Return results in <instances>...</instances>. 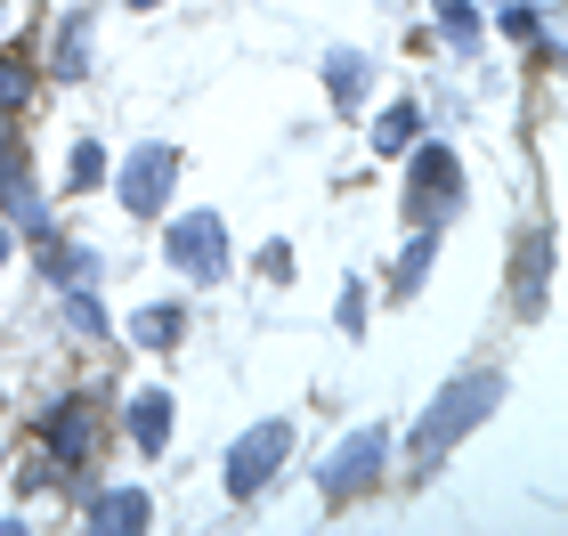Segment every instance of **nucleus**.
I'll use <instances>...</instances> for the list:
<instances>
[{
    "label": "nucleus",
    "instance_id": "nucleus-1",
    "mask_svg": "<svg viewBox=\"0 0 568 536\" xmlns=\"http://www.w3.org/2000/svg\"><path fill=\"white\" fill-rule=\"evenodd\" d=\"M496 406H504V374H463L455 391H438L430 415L415 423V439H406V447H415V472H430L455 439H471V431L496 415Z\"/></svg>",
    "mask_w": 568,
    "mask_h": 536
},
{
    "label": "nucleus",
    "instance_id": "nucleus-2",
    "mask_svg": "<svg viewBox=\"0 0 568 536\" xmlns=\"http://www.w3.org/2000/svg\"><path fill=\"white\" fill-rule=\"evenodd\" d=\"M382 464H390V431H349L342 455H325V464H317V496L342 504V496H357V488H374Z\"/></svg>",
    "mask_w": 568,
    "mask_h": 536
},
{
    "label": "nucleus",
    "instance_id": "nucleus-3",
    "mask_svg": "<svg viewBox=\"0 0 568 536\" xmlns=\"http://www.w3.org/2000/svg\"><path fill=\"white\" fill-rule=\"evenodd\" d=\"M284 447H293V431L284 423H261V431H244L236 439V455H227V496L236 504H252L276 479V464H284Z\"/></svg>",
    "mask_w": 568,
    "mask_h": 536
},
{
    "label": "nucleus",
    "instance_id": "nucleus-4",
    "mask_svg": "<svg viewBox=\"0 0 568 536\" xmlns=\"http://www.w3.org/2000/svg\"><path fill=\"white\" fill-rule=\"evenodd\" d=\"M220 220L212 212H187V220H171V261L195 276V285H220V269H227V252H220Z\"/></svg>",
    "mask_w": 568,
    "mask_h": 536
},
{
    "label": "nucleus",
    "instance_id": "nucleus-5",
    "mask_svg": "<svg viewBox=\"0 0 568 536\" xmlns=\"http://www.w3.org/2000/svg\"><path fill=\"white\" fill-rule=\"evenodd\" d=\"M171 179H179V155H171V146H139V155L122 163V203H131V212H163Z\"/></svg>",
    "mask_w": 568,
    "mask_h": 536
},
{
    "label": "nucleus",
    "instance_id": "nucleus-6",
    "mask_svg": "<svg viewBox=\"0 0 568 536\" xmlns=\"http://www.w3.org/2000/svg\"><path fill=\"white\" fill-rule=\"evenodd\" d=\"M455 155H447V146H423V155H415V220L430 227L438 220V203H447V212H455Z\"/></svg>",
    "mask_w": 568,
    "mask_h": 536
},
{
    "label": "nucleus",
    "instance_id": "nucleus-7",
    "mask_svg": "<svg viewBox=\"0 0 568 536\" xmlns=\"http://www.w3.org/2000/svg\"><path fill=\"white\" fill-rule=\"evenodd\" d=\"M98 423H106V415H98V398H65L58 415H49V439H58L65 464H82V455L98 447Z\"/></svg>",
    "mask_w": 568,
    "mask_h": 536
},
{
    "label": "nucleus",
    "instance_id": "nucleus-8",
    "mask_svg": "<svg viewBox=\"0 0 568 536\" xmlns=\"http://www.w3.org/2000/svg\"><path fill=\"white\" fill-rule=\"evenodd\" d=\"M122 431H131L139 455H163V439H171V391H139L131 406H122Z\"/></svg>",
    "mask_w": 568,
    "mask_h": 536
},
{
    "label": "nucleus",
    "instance_id": "nucleus-9",
    "mask_svg": "<svg viewBox=\"0 0 568 536\" xmlns=\"http://www.w3.org/2000/svg\"><path fill=\"white\" fill-rule=\"evenodd\" d=\"M0 203H9L17 227H41V195H33V171H24L17 146H0Z\"/></svg>",
    "mask_w": 568,
    "mask_h": 536
},
{
    "label": "nucleus",
    "instance_id": "nucleus-10",
    "mask_svg": "<svg viewBox=\"0 0 568 536\" xmlns=\"http://www.w3.org/2000/svg\"><path fill=\"white\" fill-rule=\"evenodd\" d=\"M90 528H106V536L114 528H146V496L139 488H106V496L90 504Z\"/></svg>",
    "mask_w": 568,
    "mask_h": 536
},
{
    "label": "nucleus",
    "instance_id": "nucleus-11",
    "mask_svg": "<svg viewBox=\"0 0 568 536\" xmlns=\"http://www.w3.org/2000/svg\"><path fill=\"white\" fill-rule=\"evenodd\" d=\"M325 82H333V107H357V98H366V58L333 49V58H325Z\"/></svg>",
    "mask_w": 568,
    "mask_h": 536
},
{
    "label": "nucleus",
    "instance_id": "nucleus-12",
    "mask_svg": "<svg viewBox=\"0 0 568 536\" xmlns=\"http://www.w3.org/2000/svg\"><path fill=\"white\" fill-rule=\"evenodd\" d=\"M415 131H423V114H415V107H390V114L374 122V146H382V155H406V146H415Z\"/></svg>",
    "mask_w": 568,
    "mask_h": 536
},
{
    "label": "nucleus",
    "instance_id": "nucleus-13",
    "mask_svg": "<svg viewBox=\"0 0 568 536\" xmlns=\"http://www.w3.org/2000/svg\"><path fill=\"white\" fill-rule=\"evenodd\" d=\"M131 334H139L146 350H171V342H179V310H171V301H154V310H139Z\"/></svg>",
    "mask_w": 568,
    "mask_h": 536
},
{
    "label": "nucleus",
    "instance_id": "nucleus-14",
    "mask_svg": "<svg viewBox=\"0 0 568 536\" xmlns=\"http://www.w3.org/2000/svg\"><path fill=\"white\" fill-rule=\"evenodd\" d=\"M430 252H438V244H430V227H423V236H415V244H406V261H398V276H390V293H415V285H423V269H430Z\"/></svg>",
    "mask_w": 568,
    "mask_h": 536
},
{
    "label": "nucleus",
    "instance_id": "nucleus-15",
    "mask_svg": "<svg viewBox=\"0 0 568 536\" xmlns=\"http://www.w3.org/2000/svg\"><path fill=\"white\" fill-rule=\"evenodd\" d=\"M24 98H33V73H24L17 58H0V122H9V114L24 107Z\"/></svg>",
    "mask_w": 568,
    "mask_h": 536
},
{
    "label": "nucleus",
    "instance_id": "nucleus-16",
    "mask_svg": "<svg viewBox=\"0 0 568 536\" xmlns=\"http://www.w3.org/2000/svg\"><path fill=\"white\" fill-rule=\"evenodd\" d=\"M65 179H73V188H98V179H106V146L82 139V146H73V163H65Z\"/></svg>",
    "mask_w": 568,
    "mask_h": 536
},
{
    "label": "nucleus",
    "instance_id": "nucleus-17",
    "mask_svg": "<svg viewBox=\"0 0 568 536\" xmlns=\"http://www.w3.org/2000/svg\"><path fill=\"white\" fill-rule=\"evenodd\" d=\"M438 24H447V33L471 49V33H479V17H471V0H438Z\"/></svg>",
    "mask_w": 568,
    "mask_h": 536
},
{
    "label": "nucleus",
    "instance_id": "nucleus-18",
    "mask_svg": "<svg viewBox=\"0 0 568 536\" xmlns=\"http://www.w3.org/2000/svg\"><path fill=\"white\" fill-rule=\"evenodd\" d=\"M65 317H73V334H106V310H98L90 293H73V301H65Z\"/></svg>",
    "mask_w": 568,
    "mask_h": 536
},
{
    "label": "nucleus",
    "instance_id": "nucleus-19",
    "mask_svg": "<svg viewBox=\"0 0 568 536\" xmlns=\"http://www.w3.org/2000/svg\"><path fill=\"white\" fill-rule=\"evenodd\" d=\"M504 33H511V41H536L545 24H536V9H504Z\"/></svg>",
    "mask_w": 568,
    "mask_h": 536
},
{
    "label": "nucleus",
    "instance_id": "nucleus-20",
    "mask_svg": "<svg viewBox=\"0 0 568 536\" xmlns=\"http://www.w3.org/2000/svg\"><path fill=\"white\" fill-rule=\"evenodd\" d=\"M17 17H24V0H0V41L17 33Z\"/></svg>",
    "mask_w": 568,
    "mask_h": 536
},
{
    "label": "nucleus",
    "instance_id": "nucleus-21",
    "mask_svg": "<svg viewBox=\"0 0 568 536\" xmlns=\"http://www.w3.org/2000/svg\"><path fill=\"white\" fill-rule=\"evenodd\" d=\"M0 261H9V227H0Z\"/></svg>",
    "mask_w": 568,
    "mask_h": 536
},
{
    "label": "nucleus",
    "instance_id": "nucleus-22",
    "mask_svg": "<svg viewBox=\"0 0 568 536\" xmlns=\"http://www.w3.org/2000/svg\"><path fill=\"white\" fill-rule=\"evenodd\" d=\"M131 9H154V0H131Z\"/></svg>",
    "mask_w": 568,
    "mask_h": 536
}]
</instances>
